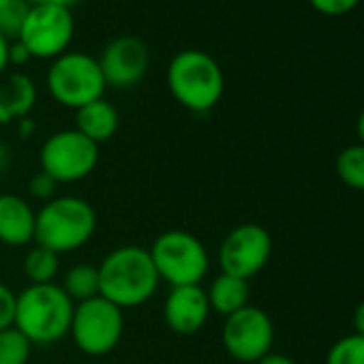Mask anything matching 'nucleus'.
<instances>
[{
  "label": "nucleus",
  "mask_w": 364,
  "mask_h": 364,
  "mask_svg": "<svg viewBox=\"0 0 364 364\" xmlns=\"http://www.w3.org/2000/svg\"><path fill=\"white\" fill-rule=\"evenodd\" d=\"M148 253L159 279L171 287L202 285L210 268V257L204 242L182 230H169L156 236Z\"/></svg>",
  "instance_id": "obj_5"
},
{
  "label": "nucleus",
  "mask_w": 364,
  "mask_h": 364,
  "mask_svg": "<svg viewBox=\"0 0 364 364\" xmlns=\"http://www.w3.org/2000/svg\"><path fill=\"white\" fill-rule=\"evenodd\" d=\"M16 302H18V294L11 287H7L5 283H0V330L14 326Z\"/></svg>",
  "instance_id": "obj_25"
},
{
  "label": "nucleus",
  "mask_w": 364,
  "mask_h": 364,
  "mask_svg": "<svg viewBox=\"0 0 364 364\" xmlns=\"http://www.w3.org/2000/svg\"><path fill=\"white\" fill-rule=\"evenodd\" d=\"M210 317L208 294L202 285L171 287L163 302L165 326L182 336L200 332Z\"/></svg>",
  "instance_id": "obj_13"
},
{
  "label": "nucleus",
  "mask_w": 364,
  "mask_h": 364,
  "mask_svg": "<svg viewBox=\"0 0 364 364\" xmlns=\"http://www.w3.org/2000/svg\"><path fill=\"white\" fill-rule=\"evenodd\" d=\"M326 364H364V336L349 334L338 338L330 347Z\"/></svg>",
  "instance_id": "obj_22"
},
{
  "label": "nucleus",
  "mask_w": 364,
  "mask_h": 364,
  "mask_svg": "<svg viewBox=\"0 0 364 364\" xmlns=\"http://www.w3.org/2000/svg\"><path fill=\"white\" fill-rule=\"evenodd\" d=\"M37 213L33 206L14 193L0 196V242L7 247H26L35 242Z\"/></svg>",
  "instance_id": "obj_14"
},
{
  "label": "nucleus",
  "mask_w": 364,
  "mask_h": 364,
  "mask_svg": "<svg viewBox=\"0 0 364 364\" xmlns=\"http://www.w3.org/2000/svg\"><path fill=\"white\" fill-rule=\"evenodd\" d=\"M56 187H58L56 182L48 173H43V171L33 173V178L28 180V191H31V196L37 198V200H43V202L54 200Z\"/></svg>",
  "instance_id": "obj_26"
},
{
  "label": "nucleus",
  "mask_w": 364,
  "mask_h": 364,
  "mask_svg": "<svg viewBox=\"0 0 364 364\" xmlns=\"http://www.w3.org/2000/svg\"><path fill=\"white\" fill-rule=\"evenodd\" d=\"M171 97L189 112L206 114L223 97L225 75L221 65L202 50L178 52L165 73Z\"/></svg>",
  "instance_id": "obj_2"
},
{
  "label": "nucleus",
  "mask_w": 364,
  "mask_h": 364,
  "mask_svg": "<svg viewBox=\"0 0 364 364\" xmlns=\"http://www.w3.org/2000/svg\"><path fill=\"white\" fill-rule=\"evenodd\" d=\"M97 60L105 77V84L114 88H131L139 84L150 67L148 48L137 37L112 39Z\"/></svg>",
  "instance_id": "obj_12"
},
{
  "label": "nucleus",
  "mask_w": 364,
  "mask_h": 364,
  "mask_svg": "<svg viewBox=\"0 0 364 364\" xmlns=\"http://www.w3.org/2000/svg\"><path fill=\"white\" fill-rule=\"evenodd\" d=\"M97 268L101 296L122 311L146 304L161 283L148 249L135 245L114 249Z\"/></svg>",
  "instance_id": "obj_1"
},
{
  "label": "nucleus",
  "mask_w": 364,
  "mask_h": 364,
  "mask_svg": "<svg viewBox=\"0 0 364 364\" xmlns=\"http://www.w3.org/2000/svg\"><path fill=\"white\" fill-rule=\"evenodd\" d=\"M97 232L95 208L73 196L54 198L37 213L35 242L54 251L56 255L73 253L90 242Z\"/></svg>",
  "instance_id": "obj_4"
},
{
  "label": "nucleus",
  "mask_w": 364,
  "mask_h": 364,
  "mask_svg": "<svg viewBox=\"0 0 364 364\" xmlns=\"http://www.w3.org/2000/svg\"><path fill=\"white\" fill-rule=\"evenodd\" d=\"M77 0H31V5H56V7H67L71 9Z\"/></svg>",
  "instance_id": "obj_31"
},
{
  "label": "nucleus",
  "mask_w": 364,
  "mask_h": 364,
  "mask_svg": "<svg viewBox=\"0 0 364 364\" xmlns=\"http://www.w3.org/2000/svg\"><path fill=\"white\" fill-rule=\"evenodd\" d=\"M311 7L321 14V16H328V18H338V16H347L351 14L358 5L360 0H309Z\"/></svg>",
  "instance_id": "obj_24"
},
{
  "label": "nucleus",
  "mask_w": 364,
  "mask_h": 364,
  "mask_svg": "<svg viewBox=\"0 0 364 364\" xmlns=\"http://www.w3.org/2000/svg\"><path fill=\"white\" fill-rule=\"evenodd\" d=\"M221 341L225 351L234 360L255 364L272 349L274 343L272 319L259 306L247 304L245 309L225 317Z\"/></svg>",
  "instance_id": "obj_10"
},
{
  "label": "nucleus",
  "mask_w": 364,
  "mask_h": 364,
  "mask_svg": "<svg viewBox=\"0 0 364 364\" xmlns=\"http://www.w3.org/2000/svg\"><path fill=\"white\" fill-rule=\"evenodd\" d=\"M65 294L75 302H86L90 298L101 296V281H99V268L90 264H75L65 272V279L60 283Z\"/></svg>",
  "instance_id": "obj_18"
},
{
  "label": "nucleus",
  "mask_w": 364,
  "mask_h": 364,
  "mask_svg": "<svg viewBox=\"0 0 364 364\" xmlns=\"http://www.w3.org/2000/svg\"><path fill=\"white\" fill-rule=\"evenodd\" d=\"M249 281L232 277V274H219L210 287H208V302L210 311L228 317L249 304Z\"/></svg>",
  "instance_id": "obj_17"
},
{
  "label": "nucleus",
  "mask_w": 364,
  "mask_h": 364,
  "mask_svg": "<svg viewBox=\"0 0 364 364\" xmlns=\"http://www.w3.org/2000/svg\"><path fill=\"white\" fill-rule=\"evenodd\" d=\"M272 255V236L257 223H242L234 228L219 247V266L223 274L238 279H253L259 274Z\"/></svg>",
  "instance_id": "obj_11"
},
{
  "label": "nucleus",
  "mask_w": 364,
  "mask_h": 364,
  "mask_svg": "<svg viewBox=\"0 0 364 364\" xmlns=\"http://www.w3.org/2000/svg\"><path fill=\"white\" fill-rule=\"evenodd\" d=\"M37 105L35 82L20 71L0 75V124H11L28 118Z\"/></svg>",
  "instance_id": "obj_15"
},
{
  "label": "nucleus",
  "mask_w": 364,
  "mask_h": 364,
  "mask_svg": "<svg viewBox=\"0 0 364 364\" xmlns=\"http://www.w3.org/2000/svg\"><path fill=\"white\" fill-rule=\"evenodd\" d=\"M73 35L75 20L71 9L56 5H31L16 41H20L33 58L54 60L69 50Z\"/></svg>",
  "instance_id": "obj_9"
},
{
  "label": "nucleus",
  "mask_w": 364,
  "mask_h": 364,
  "mask_svg": "<svg viewBox=\"0 0 364 364\" xmlns=\"http://www.w3.org/2000/svg\"><path fill=\"white\" fill-rule=\"evenodd\" d=\"M31 3L28 0H11L9 5L0 7V33H3L9 41L18 39L22 24L28 16Z\"/></svg>",
  "instance_id": "obj_23"
},
{
  "label": "nucleus",
  "mask_w": 364,
  "mask_h": 364,
  "mask_svg": "<svg viewBox=\"0 0 364 364\" xmlns=\"http://www.w3.org/2000/svg\"><path fill=\"white\" fill-rule=\"evenodd\" d=\"M33 347L16 326L0 330V364H28Z\"/></svg>",
  "instance_id": "obj_21"
},
{
  "label": "nucleus",
  "mask_w": 364,
  "mask_h": 364,
  "mask_svg": "<svg viewBox=\"0 0 364 364\" xmlns=\"http://www.w3.org/2000/svg\"><path fill=\"white\" fill-rule=\"evenodd\" d=\"M124 332V311L103 296L75 304L71 330L73 343L86 355L99 358L114 351Z\"/></svg>",
  "instance_id": "obj_7"
},
{
  "label": "nucleus",
  "mask_w": 364,
  "mask_h": 364,
  "mask_svg": "<svg viewBox=\"0 0 364 364\" xmlns=\"http://www.w3.org/2000/svg\"><path fill=\"white\" fill-rule=\"evenodd\" d=\"M60 270V255H56L54 251L35 245L26 257H24V272L31 281V285H46V283H54V277Z\"/></svg>",
  "instance_id": "obj_19"
},
{
  "label": "nucleus",
  "mask_w": 364,
  "mask_h": 364,
  "mask_svg": "<svg viewBox=\"0 0 364 364\" xmlns=\"http://www.w3.org/2000/svg\"><path fill=\"white\" fill-rule=\"evenodd\" d=\"M355 129H358L360 144H364V109H362V112H360V116H358V124H355Z\"/></svg>",
  "instance_id": "obj_32"
},
{
  "label": "nucleus",
  "mask_w": 364,
  "mask_h": 364,
  "mask_svg": "<svg viewBox=\"0 0 364 364\" xmlns=\"http://www.w3.org/2000/svg\"><path fill=\"white\" fill-rule=\"evenodd\" d=\"M39 161L41 171L56 185H73L95 171L99 163V146L77 129H65L43 141Z\"/></svg>",
  "instance_id": "obj_8"
},
{
  "label": "nucleus",
  "mask_w": 364,
  "mask_h": 364,
  "mask_svg": "<svg viewBox=\"0 0 364 364\" xmlns=\"http://www.w3.org/2000/svg\"><path fill=\"white\" fill-rule=\"evenodd\" d=\"M120 127V116L118 109L105 101L97 99L80 109H75V129L86 135L90 141L101 146L103 141H109Z\"/></svg>",
  "instance_id": "obj_16"
},
{
  "label": "nucleus",
  "mask_w": 364,
  "mask_h": 364,
  "mask_svg": "<svg viewBox=\"0 0 364 364\" xmlns=\"http://www.w3.org/2000/svg\"><path fill=\"white\" fill-rule=\"evenodd\" d=\"M31 52L20 43V41H14L11 48H9V63L11 65H26L31 60Z\"/></svg>",
  "instance_id": "obj_27"
},
{
  "label": "nucleus",
  "mask_w": 364,
  "mask_h": 364,
  "mask_svg": "<svg viewBox=\"0 0 364 364\" xmlns=\"http://www.w3.org/2000/svg\"><path fill=\"white\" fill-rule=\"evenodd\" d=\"M48 92L65 107L80 109L105 95V77L99 60L84 52H65L54 58L46 75Z\"/></svg>",
  "instance_id": "obj_6"
},
{
  "label": "nucleus",
  "mask_w": 364,
  "mask_h": 364,
  "mask_svg": "<svg viewBox=\"0 0 364 364\" xmlns=\"http://www.w3.org/2000/svg\"><path fill=\"white\" fill-rule=\"evenodd\" d=\"M255 364H296V362L289 355H283V353H268Z\"/></svg>",
  "instance_id": "obj_29"
},
{
  "label": "nucleus",
  "mask_w": 364,
  "mask_h": 364,
  "mask_svg": "<svg viewBox=\"0 0 364 364\" xmlns=\"http://www.w3.org/2000/svg\"><path fill=\"white\" fill-rule=\"evenodd\" d=\"M75 302L58 283L28 285L18 294L14 326L33 345H52L71 330Z\"/></svg>",
  "instance_id": "obj_3"
},
{
  "label": "nucleus",
  "mask_w": 364,
  "mask_h": 364,
  "mask_svg": "<svg viewBox=\"0 0 364 364\" xmlns=\"http://www.w3.org/2000/svg\"><path fill=\"white\" fill-rule=\"evenodd\" d=\"M9 48H11V41L0 33V75H5L7 69H9Z\"/></svg>",
  "instance_id": "obj_28"
},
{
  "label": "nucleus",
  "mask_w": 364,
  "mask_h": 364,
  "mask_svg": "<svg viewBox=\"0 0 364 364\" xmlns=\"http://www.w3.org/2000/svg\"><path fill=\"white\" fill-rule=\"evenodd\" d=\"M11 0H0V7H5V5H9Z\"/></svg>",
  "instance_id": "obj_33"
},
{
  "label": "nucleus",
  "mask_w": 364,
  "mask_h": 364,
  "mask_svg": "<svg viewBox=\"0 0 364 364\" xmlns=\"http://www.w3.org/2000/svg\"><path fill=\"white\" fill-rule=\"evenodd\" d=\"M336 173L345 187L364 191V144H353L336 156Z\"/></svg>",
  "instance_id": "obj_20"
},
{
  "label": "nucleus",
  "mask_w": 364,
  "mask_h": 364,
  "mask_svg": "<svg viewBox=\"0 0 364 364\" xmlns=\"http://www.w3.org/2000/svg\"><path fill=\"white\" fill-rule=\"evenodd\" d=\"M353 328H355V334L364 336V300L353 311Z\"/></svg>",
  "instance_id": "obj_30"
}]
</instances>
